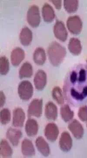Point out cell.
Wrapping results in <instances>:
<instances>
[{
	"label": "cell",
	"instance_id": "1",
	"mask_svg": "<svg viewBox=\"0 0 87 158\" xmlns=\"http://www.w3.org/2000/svg\"><path fill=\"white\" fill-rule=\"evenodd\" d=\"M64 96L69 103L78 107L87 102V66L80 64L68 72L63 87Z\"/></svg>",
	"mask_w": 87,
	"mask_h": 158
},
{
	"label": "cell",
	"instance_id": "2",
	"mask_svg": "<svg viewBox=\"0 0 87 158\" xmlns=\"http://www.w3.org/2000/svg\"><path fill=\"white\" fill-rule=\"evenodd\" d=\"M66 53L65 47L56 41L52 43L47 48V54L50 62L54 66L61 65L66 56Z\"/></svg>",
	"mask_w": 87,
	"mask_h": 158
},
{
	"label": "cell",
	"instance_id": "3",
	"mask_svg": "<svg viewBox=\"0 0 87 158\" xmlns=\"http://www.w3.org/2000/svg\"><path fill=\"white\" fill-rule=\"evenodd\" d=\"M34 92V88L32 83L28 81H22L18 87V93L20 98L27 101L32 98Z\"/></svg>",
	"mask_w": 87,
	"mask_h": 158
},
{
	"label": "cell",
	"instance_id": "4",
	"mask_svg": "<svg viewBox=\"0 0 87 158\" xmlns=\"http://www.w3.org/2000/svg\"><path fill=\"white\" fill-rule=\"evenodd\" d=\"M27 20L32 27L36 28L39 26L41 23V16L38 6L33 5L30 7L27 14Z\"/></svg>",
	"mask_w": 87,
	"mask_h": 158
},
{
	"label": "cell",
	"instance_id": "5",
	"mask_svg": "<svg viewBox=\"0 0 87 158\" xmlns=\"http://www.w3.org/2000/svg\"><path fill=\"white\" fill-rule=\"evenodd\" d=\"M67 27L71 34L78 35L82 30L83 24L81 19L78 15L68 17L67 21Z\"/></svg>",
	"mask_w": 87,
	"mask_h": 158
},
{
	"label": "cell",
	"instance_id": "6",
	"mask_svg": "<svg viewBox=\"0 0 87 158\" xmlns=\"http://www.w3.org/2000/svg\"><path fill=\"white\" fill-rule=\"evenodd\" d=\"M43 100L40 99H35L30 103L28 110L29 117L35 116L39 118L42 113Z\"/></svg>",
	"mask_w": 87,
	"mask_h": 158
},
{
	"label": "cell",
	"instance_id": "7",
	"mask_svg": "<svg viewBox=\"0 0 87 158\" xmlns=\"http://www.w3.org/2000/svg\"><path fill=\"white\" fill-rule=\"evenodd\" d=\"M54 33L55 37L62 42H65L68 38V31L64 23L60 21H57L55 24Z\"/></svg>",
	"mask_w": 87,
	"mask_h": 158
},
{
	"label": "cell",
	"instance_id": "8",
	"mask_svg": "<svg viewBox=\"0 0 87 158\" xmlns=\"http://www.w3.org/2000/svg\"><path fill=\"white\" fill-rule=\"evenodd\" d=\"M44 133V135L48 141L54 142L57 139L59 131L56 124L49 123L47 125Z\"/></svg>",
	"mask_w": 87,
	"mask_h": 158
},
{
	"label": "cell",
	"instance_id": "9",
	"mask_svg": "<svg viewBox=\"0 0 87 158\" xmlns=\"http://www.w3.org/2000/svg\"><path fill=\"white\" fill-rule=\"evenodd\" d=\"M68 128L76 139H80L83 137L84 129L81 123L76 119L72 120L68 125Z\"/></svg>",
	"mask_w": 87,
	"mask_h": 158
},
{
	"label": "cell",
	"instance_id": "10",
	"mask_svg": "<svg viewBox=\"0 0 87 158\" xmlns=\"http://www.w3.org/2000/svg\"><path fill=\"white\" fill-rule=\"evenodd\" d=\"M25 119V114L24 110L20 108L14 109L13 113V126L16 127H21L23 126Z\"/></svg>",
	"mask_w": 87,
	"mask_h": 158
},
{
	"label": "cell",
	"instance_id": "11",
	"mask_svg": "<svg viewBox=\"0 0 87 158\" xmlns=\"http://www.w3.org/2000/svg\"><path fill=\"white\" fill-rule=\"evenodd\" d=\"M47 74L44 71L39 70L37 72L34 79V85L38 90H43L47 84Z\"/></svg>",
	"mask_w": 87,
	"mask_h": 158
},
{
	"label": "cell",
	"instance_id": "12",
	"mask_svg": "<svg viewBox=\"0 0 87 158\" xmlns=\"http://www.w3.org/2000/svg\"><path fill=\"white\" fill-rule=\"evenodd\" d=\"M60 149L64 152H68L72 146V139L68 132L62 133L60 137L59 143Z\"/></svg>",
	"mask_w": 87,
	"mask_h": 158
},
{
	"label": "cell",
	"instance_id": "13",
	"mask_svg": "<svg viewBox=\"0 0 87 158\" xmlns=\"http://www.w3.org/2000/svg\"><path fill=\"white\" fill-rule=\"evenodd\" d=\"M22 136V133L21 131L12 128H9L6 133V137L14 146L18 145Z\"/></svg>",
	"mask_w": 87,
	"mask_h": 158
},
{
	"label": "cell",
	"instance_id": "14",
	"mask_svg": "<svg viewBox=\"0 0 87 158\" xmlns=\"http://www.w3.org/2000/svg\"><path fill=\"white\" fill-rule=\"evenodd\" d=\"M25 58L24 51L20 48H16L11 52V62L14 66H18Z\"/></svg>",
	"mask_w": 87,
	"mask_h": 158
},
{
	"label": "cell",
	"instance_id": "15",
	"mask_svg": "<svg viewBox=\"0 0 87 158\" xmlns=\"http://www.w3.org/2000/svg\"><path fill=\"white\" fill-rule=\"evenodd\" d=\"M21 152L23 155L26 157L33 156L36 154L35 148L32 142L29 139H25L21 145Z\"/></svg>",
	"mask_w": 87,
	"mask_h": 158
},
{
	"label": "cell",
	"instance_id": "16",
	"mask_svg": "<svg viewBox=\"0 0 87 158\" xmlns=\"http://www.w3.org/2000/svg\"><path fill=\"white\" fill-rule=\"evenodd\" d=\"M33 38L32 32L27 27L22 29L19 35L20 41L22 45L28 46L31 44Z\"/></svg>",
	"mask_w": 87,
	"mask_h": 158
},
{
	"label": "cell",
	"instance_id": "17",
	"mask_svg": "<svg viewBox=\"0 0 87 158\" xmlns=\"http://www.w3.org/2000/svg\"><path fill=\"white\" fill-rule=\"evenodd\" d=\"M36 147L41 154L45 157L48 156L50 153L49 144L42 137H39L36 139Z\"/></svg>",
	"mask_w": 87,
	"mask_h": 158
},
{
	"label": "cell",
	"instance_id": "18",
	"mask_svg": "<svg viewBox=\"0 0 87 158\" xmlns=\"http://www.w3.org/2000/svg\"><path fill=\"white\" fill-rule=\"evenodd\" d=\"M44 113L48 120H55L58 117L57 107L52 102H48L45 106Z\"/></svg>",
	"mask_w": 87,
	"mask_h": 158
},
{
	"label": "cell",
	"instance_id": "19",
	"mask_svg": "<svg viewBox=\"0 0 87 158\" xmlns=\"http://www.w3.org/2000/svg\"><path fill=\"white\" fill-rule=\"evenodd\" d=\"M25 132L28 136L33 137L36 136L38 131V124L37 121L33 118H29L25 124Z\"/></svg>",
	"mask_w": 87,
	"mask_h": 158
},
{
	"label": "cell",
	"instance_id": "20",
	"mask_svg": "<svg viewBox=\"0 0 87 158\" xmlns=\"http://www.w3.org/2000/svg\"><path fill=\"white\" fill-rule=\"evenodd\" d=\"M42 14L44 20L46 23L52 22L55 17L54 10L50 5L47 3L44 4L42 7Z\"/></svg>",
	"mask_w": 87,
	"mask_h": 158
},
{
	"label": "cell",
	"instance_id": "21",
	"mask_svg": "<svg viewBox=\"0 0 87 158\" xmlns=\"http://www.w3.org/2000/svg\"><path fill=\"white\" fill-rule=\"evenodd\" d=\"M68 48L70 52L74 56H78L81 53L82 46L79 39L71 38L68 43Z\"/></svg>",
	"mask_w": 87,
	"mask_h": 158
},
{
	"label": "cell",
	"instance_id": "22",
	"mask_svg": "<svg viewBox=\"0 0 87 158\" xmlns=\"http://www.w3.org/2000/svg\"><path fill=\"white\" fill-rule=\"evenodd\" d=\"M33 59L37 65H44L46 60V55L44 50L40 47L36 48L33 54Z\"/></svg>",
	"mask_w": 87,
	"mask_h": 158
},
{
	"label": "cell",
	"instance_id": "23",
	"mask_svg": "<svg viewBox=\"0 0 87 158\" xmlns=\"http://www.w3.org/2000/svg\"><path fill=\"white\" fill-rule=\"evenodd\" d=\"M33 74V67L29 62H26L23 64L20 69L19 76L20 78H30Z\"/></svg>",
	"mask_w": 87,
	"mask_h": 158
},
{
	"label": "cell",
	"instance_id": "24",
	"mask_svg": "<svg viewBox=\"0 0 87 158\" xmlns=\"http://www.w3.org/2000/svg\"><path fill=\"white\" fill-rule=\"evenodd\" d=\"M13 154V150L8 141L2 140L0 144V154L3 158L10 157Z\"/></svg>",
	"mask_w": 87,
	"mask_h": 158
},
{
	"label": "cell",
	"instance_id": "25",
	"mask_svg": "<svg viewBox=\"0 0 87 158\" xmlns=\"http://www.w3.org/2000/svg\"><path fill=\"white\" fill-rule=\"evenodd\" d=\"M60 114L63 120L66 123L71 121L74 116V113L68 105L61 107Z\"/></svg>",
	"mask_w": 87,
	"mask_h": 158
},
{
	"label": "cell",
	"instance_id": "26",
	"mask_svg": "<svg viewBox=\"0 0 87 158\" xmlns=\"http://www.w3.org/2000/svg\"><path fill=\"white\" fill-rule=\"evenodd\" d=\"M79 2L78 0H65L64 6L65 11L68 13L76 12L78 9Z\"/></svg>",
	"mask_w": 87,
	"mask_h": 158
},
{
	"label": "cell",
	"instance_id": "27",
	"mask_svg": "<svg viewBox=\"0 0 87 158\" xmlns=\"http://www.w3.org/2000/svg\"><path fill=\"white\" fill-rule=\"evenodd\" d=\"M52 96L59 105L64 104V98L62 91L59 87H55L53 88L52 91Z\"/></svg>",
	"mask_w": 87,
	"mask_h": 158
},
{
	"label": "cell",
	"instance_id": "28",
	"mask_svg": "<svg viewBox=\"0 0 87 158\" xmlns=\"http://www.w3.org/2000/svg\"><path fill=\"white\" fill-rule=\"evenodd\" d=\"M9 71V62L6 56H2L0 59V73L2 75H6Z\"/></svg>",
	"mask_w": 87,
	"mask_h": 158
},
{
	"label": "cell",
	"instance_id": "29",
	"mask_svg": "<svg viewBox=\"0 0 87 158\" xmlns=\"http://www.w3.org/2000/svg\"><path fill=\"white\" fill-rule=\"evenodd\" d=\"M1 123L5 125L8 124L11 121V115L10 110L8 109H3L1 112Z\"/></svg>",
	"mask_w": 87,
	"mask_h": 158
},
{
	"label": "cell",
	"instance_id": "30",
	"mask_svg": "<svg viewBox=\"0 0 87 158\" xmlns=\"http://www.w3.org/2000/svg\"><path fill=\"white\" fill-rule=\"evenodd\" d=\"M78 116L81 121H87V106H83L79 108L78 112Z\"/></svg>",
	"mask_w": 87,
	"mask_h": 158
},
{
	"label": "cell",
	"instance_id": "31",
	"mask_svg": "<svg viewBox=\"0 0 87 158\" xmlns=\"http://www.w3.org/2000/svg\"><path fill=\"white\" fill-rule=\"evenodd\" d=\"M51 2L54 6H55V8L58 10H60L62 8V1L61 0H52V1H50Z\"/></svg>",
	"mask_w": 87,
	"mask_h": 158
},
{
	"label": "cell",
	"instance_id": "32",
	"mask_svg": "<svg viewBox=\"0 0 87 158\" xmlns=\"http://www.w3.org/2000/svg\"><path fill=\"white\" fill-rule=\"evenodd\" d=\"M6 101V98L5 94L2 91H1L0 92V104H1V107L2 108L5 105Z\"/></svg>",
	"mask_w": 87,
	"mask_h": 158
},
{
	"label": "cell",
	"instance_id": "33",
	"mask_svg": "<svg viewBox=\"0 0 87 158\" xmlns=\"http://www.w3.org/2000/svg\"></svg>",
	"mask_w": 87,
	"mask_h": 158
},
{
	"label": "cell",
	"instance_id": "34",
	"mask_svg": "<svg viewBox=\"0 0 87 158\" xmlns=\"http://www.w3.org/2000/svg\"></svg>",
	"mask_w": 87,
	"mask_h": 158
}]
</instances>
